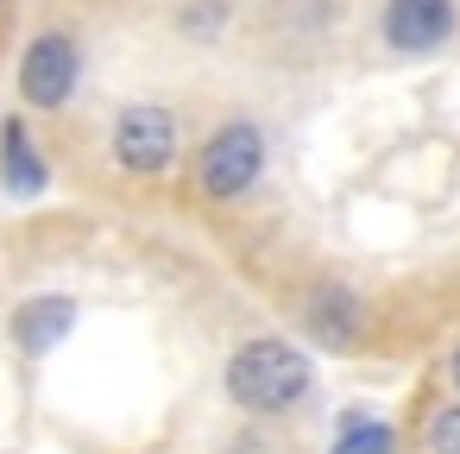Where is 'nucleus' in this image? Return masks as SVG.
Instances as JSON below:
<instances>
[{"label":"nucleus","instance_id":"obj_1","mask_svg":"<svg viewBox=\"0 0 460 454\" xmlns=\"http://www.w3.org/2000/svg\"><path fill=\"white\" fill-rule=\"evenodd\" d=\"M309 353L296 341H278V334H259L246 341L234 360H227V397L246 410V416H284L309 397Z\"/></svg>","mask_w":460,"mask_h":454},{"label":"nucleus","instance_id":"obj_2","mask_svg":"<svg viewBox=\"0 0 460 454\" xmlns=\"http://www.w3.org/2000/svg\"><path fill=\"white\" fill-rule=\"evenodd\" d=\"M76 89H83V45H76V32H58V26L32 32L26 51H20V102L32 114H58V108L76 102Z\"/></svg>","mask_w":460,"mask_h":454},{"label":"nucleus","instance_id":"obj_3","mask_svg":"<svg viewBox=\"0 0 460 454\" xmlns=\"http://www.w3.org/2000/svg\"><path fill=\"white\" fill-rule=\"evenodd\" d=\"M265 177V133L252 120H227L202 139L196 152V190L208 202H240L252 183Z\"/></svg>","mask_w":460,"mask_h":454},{"label":"nucleus","instance_id":"obj_4","mask_svg":"<svg viewBox=\"0 0 460 454\" xmlns=\"http://www.w3.org/2000/svg\"><path fill=\"white\" fill-rule=\"evenodd\" d=\"M108 152H114V165L133 171V177H164V171L177 165V152H183V127H177V114H171L164 102H133V108L114 114Z\"/></svg>","mask_w":460,"mask_h":454},{"label":"nucleus","instance_id":"obj_5","mask_svg":"<svg viewBox=\"0 0 460 454\" xmlns=\"http://www.w3.org/2000/svg\"><path fill=\"white\" fill-rule=\"evenodd\" d=\"M460 7L454 0H385L378 7V39L391 58H429L454 39Z\"/></svg>","mask_w":460,"mask_h":454},{"label":"nucleus","instance_id":"obj_6","mask_svg":"<svg viewBox=\"0 0 460 454\" xmlns=\"http://www.w3.org/2000/svg\"><path fill=\"white\" fill-rule=\"evenodd\" d=\"M359 328H366L359 290H347V284H315V290L303 297V334H309L322 353H347V347L359 341Z\"/></svg>","mask_w":460,"mask_h":454},{"label":"nucleus","instance_id":"obj_7","mask_svg":"<svg viewBox=\"0 0 460 454\" xmlns=\"http://www.w3.org/2000/svg\"><path fill=\"white\" fill-rule=\"evenodd\" d=\"M70 328H76V297H64V290L26 297V303L13 309V322H7L13 347H20L26 360H45V353H58V347L70 341Z\"/></svg>","mask_w":460,"mask_h":454},{"label":"nucleus","instance_id":"obj_8","mask_svg":"<svg viewBox=\"0 0 460 454\" xmlns=\"http://www.w3.org/2000/svg\"><path fill=\"white\" fill-rule=\"evenodd\" d=\"M0 190L13 202H32V196L51 190V165H45V152H39V139L20 114L0 120Z\"/></svg>","mask_w":460,"mask_h":454},{"label":"nucleus","instance_id":"obj_9","mask_svg":"<svg viewBox=\"0 0 460 454\" xmlns=\"http://www.w3.org/2000/svg\"><path fill=\"white\" fill-rule=\"evenodd\" d=\"M328 454H397V429L378 423V416H366V410H347Z\"/></svg>","mask_w":460,"mask_h":454},{"label":"nucleus","instance_id":"obj_10","mask_svg":"<svg viewBox=\"0 0 460 454\" xmlns=\"http://www.w3.org/2000/svg\"><path fill=\"white\" fill-rule=\"evenodd\" d=\"M429 454H460V404L435 410V423H429Z\"/></svg>","mask_w":460,"mask_h":454},{"label":"nucleus","instance_id":"obj_11","mask_svg":"<svg viewBox=\"0 0 460 454\" xmlns=\"http://www.w3.org/2000/svg\"><path fill=\"white\" fill-rule=\"evenodd\" d=\"M183 26H190L196 39L221 32V26H227V0H202V7H190V13H183Z\"/></svg>","mask_w":460,"mask_h":454},{"label":"nucleus","instance_id":"obj_12","mask_svg":"<svg viewBox=\"0 0 460 454\" xmlns=\"http://www.w3.org/2000/svg\"><path fill=\"white\" fill-rule=\"evenodd\" d=\"M454 385H460V347H454Z\"/></svg>","mask_w":460,"mask_h":454},{"label":"nucleus","instance_id":"obj_13","mask_svg":"<svg viewBox=\"0 0 460 454\" xmlns=\"http://www.w3.org/2000/svg\"><path fill=\"white\" fill-rule=\"evenodd\" d=\"M0 13H7V0H0Z\"/></svg>","mask_w":460,"mask_h":454}]
</instances>
